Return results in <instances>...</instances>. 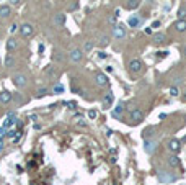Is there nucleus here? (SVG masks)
Masks as SVG:
<instances>
[{
    "label": "nucleus",
    "instance_id": "nucleus-12",
    "mask_svg": "<svg viewBox=\"0 0 186 185\" xmlns=\"http://www.w3.org/2000/svg\"><path fill=\"white\" fill-rule=\"evenodd\" d=\"M113 92H108V93H104V97H103V100H101V105L103 108H109L111 107V103H113Z\"/></svg>",
    "mask_w": 186,
    "mask_h": 185
},
{
    "label": "nucleus",
    "instance_id": "nucleus-24",
    "mask_svg": "<svg viewBox=\"0 0 186 185\" xmlns=\"http://www.w3.org/2000/svg\"><path fill=\"white\" fill-rule=\"evenodd\" d=\"M139 23H140V20L137 17H131L129 20H127V25H129V26H137Z\"/></svg>",
    "mask_w": 186,
    "mask_h": 185
},
{
    "label": "nucleus",
    "instance_id": "nucleus-2",
    "mask_svg": "<svg viewBox=\"0 0 186 185\" xmlns=\"http://www.w3.org/2000/svg\"><path fill=\"white\" fill-rule=\"evenodd\" d=\"M13 84H15L18 89H23V87H26V84H28V77L25 74H15L13 75Z\"/></svg>",
    "mask_w": 186,
    "mask_h": 185
},
{
    "label": "nucleus",
    "instance_id": "nucleus-29",
    "mask_svg": "<svg viewBox=\"0 0 186 185\" xmlns=\"http://www.w3.org/2000/svg\"><path fill=\"white\" fill-rule=\"evenodd\" d=\"M52 92H54V93H62V92H64V85H60V84L54 85V89H52Z\"/></svg>",
    "mask_w": 186,
    "mask_h": 185
},
{
    "label": "nucleus",
    "instance_id": "nucleus-15",
    "mask_svg": "<svg viewBox=\"0 0 186 185\" xmlns=\"http://www.w3.org/2000/svg\"><path fill=\"white\" fill-rule=\"evenodd\" d=\"M152 41H154V44L160 46V44H163V43L166 41V36L163 35V33H155L154 38H152Z\"/></svg>",
    "mask_w": 186,
    "mask_h": 185
},
{
    "label": "nucleus",
    "instance_id": "nucleus-9",
    "mask_svg": "<svg viewBox=\"0 0 186 185\" xmlns=\"http://www.w3.org/2000/svg\"><path fill=\"white\" fill-rule=\"evenodd\" d=\"M140 69H142V62L139 59H132L129 62V70H131V72L137 74V72H140Z\"/></svg>",
    "mask_w": 186,
    "mask_h": 185
},
{
    "label": "nucleus",
    "instance_id": "nucleus-27",
    "mask_svg": "<svg viewBox=\"0 0 186 185\" xmlns=\"http://www.w3.org/2000/svg\"><path fill=\"white\" fill-rule=\"evenodd\" d=\"M44 74L47 75V77H52V75L56 74V70H54V67H52V66H47V67L44 69Z\"/></svg>",
    "mask_w": 186,
    "mask_h": 185
},
{
    "label": "nucleus",
    "instance_id": "nucleus-42",
    "mask_svg": "<svg viewBox=\"0 0 186 185\" xmlns=\"http://www.w3.org/2000/svg\"><path fill=\"white\" fill-rule=\"evenodd\" d=\"M16 30H18V26H16V25H12V26H10V33H15Z\"/></svg>",
    "mask_w": 186,
    "mask_h": 185
},
{
    "label": "nucleus",
    "instance_id": "nucleus-36",
    "mask_svg": "<svg viewBox=\"0 0 186 185\" xmlns=\"http://www.w3.org/2000/svg\"><path fill=\"white\" fill-rule=\"evenodd\" d=\"M116 18H118V17H114V15L109 17V23H111L113 26H116Z\"/></svg>",
    "mask_w": 186,
    "mask_h": 185
},
{
    "label": "nucleus",
    "instance_id": "nucleus-20",
    "mask_svg": "<svg viewBox=\"0 0 186 185\" xmlns=\"http://www.w3.org/2000/svg\"><path fill=\"white\" fill-rule=\"evenodd\" d=\"M7 48L10 49V51L16 49V48H18V41H16V40H13V38H10V40L7 41Z\"/></svg>",
    "mask_w": 186,
    "mask_h": 185
},
{
    "label": "nucleus",
    "instance_id": "nucleus-23",
    "mask_svg": "<svg viewBox=\"0 0 186 185\" xmlns=\"http://www.w3.org/2000/svg\"><path fill=\"white\" fill-rule=\"evenodd\" d=\"M184 18H186V7L181 5L178 8V20H184Z\"/></svg>",
    "mask_w": 186,
    "mask_h": 185
},
{
    "label": "nucleus",
    "instance_id": "nucleus-22",
    "mask_svg": "<svg viewBox=\"0 0 186 185\" xmlns=\"http://www.w3.org/2000/svg\"><path fill=\"white\" fill-rule=\"evenodd\" d=\"M98 44H100V48H104V46H108V44H109V36H106V35H103L101 38H100Z\"/></svg>",
    "mask_w": 186,
    "mask_h": 185
},
{
    "label": "nucleus",
    "instance_id": "nucleus-1",
    "mask_svg": "<svg viewBox=\"0 0 186 185\" xmlns=\"http://www.w3.org/2000/svg\"><path fill=\"white\" fill-rule=\"evenodd\" d=\"M157 177H159V182H162V183H171L176 180V175L166 172V170H160V172L157 174Z\"/></svg>",
    "mask_w": 186,
    "mask_h": 185
},
{
    "label": "nucleus",
    "instance_id": "nucleus-37",
    "mask_svg": "<svg viewBox=\"0 0 186 185\" xmlns=\"http://www.w3.org/2000/svg\"><path fill=\"white\" fill-rule=\"evenodd\" d=\"M77 125L78 126H87V121H83L82 118H77Z\"/></svg>",
    "mask_w": 186,
    "mask_h": 185
},
{
    "label": "nucleus",
    "instance_id": "nucleus-25",
    "mask_svg": "<svg viewBox=\"0 0 186 185\" xmlns=\"http://www.w3.org/2000/svg\"><path fill=\"white\" fill-rule=\"evenodd\" d=\"M47 93H49V90H47L46 87H41V89H39V90H38V92H36V97H38V98H41V97L47 95Z\"/></svg>",
    "mask_w": 186,
    "mask_h": 185
},
{
    "label": "nucleus",
    "instance_id": "nucleus-28",
    "mask_svg": "<svg viewBox=\"0 0 186 185\" xmlns=\"http://www.w3.org/2000/svg\"><path fill=\"white\" fill-rule=\"evenodd\" d=\"M92 49H93V43H92V41H87V43L83 44V51H85V53H90Z\"/></svg>",
    "mask_w": 186,
    "mask_h": 185
},
{
    "label": "nucleus",
    "instance_id": "nucleus-34",
    "mask_svg": "<svg viewBox=\"0 0 186 185\" xmlns=\"http://www.w3.org/2000/svg\"><path fill=\"white\" fill-rule=\"evenodd\" d=\"M21 136H23V134H21V131H18V134H16L15 138H13V139H12V141H13V143H18V141H20V139H21Z\"/></svg>",
    "mask_w": 186,
    "mask_h": 185
},
{
    "label": "nucleus",
    "instance_id": "nucleus-16",
    "mask_svg": "<svg viewBox=\"0 0 186 185\" xmlns=\"http://www.w3.org/2000/svg\"><path fill=\"white\" fill-rule=\"evenodd\" d=\"M166 162H168L170 167H178L180 165V157L176 154H170L168 157H166Z\"/></svg>",
    "mask_w": 186,
    "mask_h": 185
},
{
    "label": "nucleus",
    "instance_id": "nucleus-10",
    "mask_svg": "<svg viewBox=\"0 0 186 185\" xmlns=\"http://www.w3.org/2000/svg\"><path fill=\"white\" fill-rule=\"evenodd\" d=\"M95 80H97V85H100V87H106L108 85V77L101 72H98L95 75Z\"/></svg>",
    "mask_w": 186,
    "mask_h": 185
},
{
    "label": "nucleus",
    "instance_id": "nucleus-44",
    "mask_svg": "<svg viewBox=\"0 0 186 185\" xmlns=\"http://www.w3.org/2000/svg\"><path fill=\"white\" fill-rule=\"evenodd\" d=\"M20 2H21V0H10V3H12V5H18Z\"/></svg>",
    "mask_w": 186,
    "mask_h": 185
},
{
    "label": "nucleus",
    "instance_id": "nucleus-6",
    "mask_svg": "<svg viewBox=\"0 0 186 185\" xmlns=\"http://www.w3.org/2000/svg\"><path fill=\"white\" fill-rule=\"evenodd\" d=\"M20 33H21V36H31L33 33H35V30H33V25H30V23H23V25L20 26Z\"/></svg>",
    "mask_w": 186,
    "mask_h": 185
},
{
    "label": "nucleus",
    "instance_id": "nucleus-38",
    "mask_svg": "<svg viewBox=\"0 0 186 185\" xmlns=\"http://www.w3.org/2000/svg\"><path fill=\"white\" fill-rule=\"evenodd\" d=\"M15 100H16V105H21V103H23V97L21 95H16Z\"/></svg>",
    "mask_w": 186,
    "mask_h": 185
},
{
    "label": "nucleus",
    "instance_id": "nucleus-18",
    "mask_svg": "<svg viewBox=\"0 0 186 185\" xmlns=\"http://www.w3.org/2000/svg\"><path fill=\"white\" fill-rule=\"evenodd\" d=\"M139 5H140V0H127L124 7H126L127 10H136V8L139 7Z\"/></svg>",
    "mask_w": 186,
    "mask_h": 185
},
{
    "label": "nucleus",
    "instance_id": "nucleus-5",
    "mask_svg": "<svg viewBox=\"0 0 186 185\" xmlns=\"http://www.w3.org/2000/svg\"><path fill=\"white\" fill-rule=\"evenodd\" d=\"M82 58H83V51L82 49L75 48V49L70 51V61H72V62H80Z\"/></svg>",
    "mask_w": 186,
    "mask_h": 185
},
{
    "label": "nucleus",
    "instance_id": "nucleus-43",
    "mask_svg": "<svg viewBox=\"0 0 186 185\" xmlns=\"http://www.w3.org/2000/svg\"><path fill=\"white\" fill-rule=\"evenodd\" d=\"M160 26V21H154V23H152V26L150 28H159Z\"/></svg>",
    "mask_w": 186,
    "mask_h": 185
},
{
    "label": "nucleus",
    "instance_id": "nucleus-45",
    "mask_svg": "<svg viewBox=\"0 0 186 185\" xmlns=\"http://www.w3.org/2000/svg\"><path fill=\"white\" fill-rule=\"evenodd\" d=\"M159 54H160V58H165V56L168 54V51H162V53H159Z\"/></svg>",
    "mask_w": 186,
    "mask_h": 185
},
{
    "label": "nucleus",
    "instance_id": "nucleus-3",
    "mask_svg": "<svg viewBox=\"0 0 186 185\" xmlns=\"http://www.w3.org/2000/svg\"><path fill=\"white\" fill-rule=\"evenodd\" d=\"M166 149H168L171 154H178L180 149H181V143L178 139H170L168 144H166Z\"/></svg>",
    "mask_w": 186,
    "mask_h": 185
},
{
    "label": "nucleus",
    "instance_id": "nucleus-4",
    "mask_svg": "<svg viewBox=\"0 0 186 185\" xmlns=\"http://www.w3.org/2000/svg\"><path fill=\"white\" fill-rule=\"evenodd\" d=\"M113 36L116 38V40H122V38L126 36V28H124L122 25L113 26Z\"/></svg>",
    "mask_w": 186,
    "mask_h": 185
},
{
    "label": "nucleus",
    "instance_id": "nucleus-35",
    "mask_svg": "<svg viewBox=\"0 0 186 185\" xmlns=\"http://www.w3.org/2000/svg\"><path fill=\"white\" fill-rule=\"evenodd\" d=\"M106 58H108V54L104 53V51H100L98 53V59H106Z\"/></svg>",
    "mask_w": 186,
    "mask_h": 185
},
{
    "label": "nucleus",
    "instance_id": "nucleus-26",
    "mask_svg": "<svg viewBox=\"0 0 186 185\" xmlns=\"http://www.w3.org/2000/svg\"><path fill=\"white\" fill-rule=\"evenodd\" d=\"M54 59L57 61V62H62V61H64V53H62V51H56V53H54Z\"/></svg>",
    "mask_w": 186,
    "mask_h": 185
},
{
    "label": "nucleus",
    "instance_id": "nucleus-21",
    "mask_svg": "<svg viewBox=\"0 0 186 185\" xmlns=\"http://www.w3.org/2000/svg\"><path fill=\"white\" fill-rule=\"evenodd\" d=\"M122 110H124V105H122V103H118V107L113 110V116L119 118V116H121V113H122Z\"/></svg>",
    "mask_w": 186,
    "mask_h": 185
},
{
    "label": "nucleus",
    "instance_id": "nucleus-7",
    "mask_svg": "<svg viewBox=\"0 0 186 185\" xmlns=\"http://www.w3.org/2000/svg\"><path fill=\"white\" fill-rule=\"evenodd\" d=\"M144 149H145L147 154H154L157 151V143H155V141H152V139H147L144 143Z\"/></svg>",
    "mask_w": 186,
    "mask_h": 185
},
{
    "label": "nucleus",
    "instance_id": "nucleus-33",
    "mask_svg": "<svg viewBox=\"0 0 186 185\" xmlns=\"http://www.w3.org/2000/svg\"><path fill=\"white\" fill-rule=\"evenodd\" d=\"M97 115H98L97 110H90V111H88V118H92V120H95V118H97Z\"/></svg>",
    "mask_w": 186,
    "mask_h": 185
},
{
    "label": "nucleus",
    "instance_id": "nucleus-32",
    "mask_svg": "<svg viewBox=\"0 0 186 185\" xmlns=\"http://www.w3.org/2000/svg\"><path fill=\"white\" fill-rule=\"evenodd\" d=\"M170 95H171V97H178V95H180V93H178V89H176V87H171V89H170Z\"/></svg>",
    "mask_w": 186,
    "mask_h": 185
},
{
    "label": "nucleus",
    "instance_id": "nucleus-30",
    "mask_svg": "<svg viewBox=\"0 0 186 185\" xmlns=\"http://www.w3.org/2000/svg\"><path fill=\"white\" fill-rule=\"evenodd\" d=\"M5 66H7V67H12V66H13V58H12V56H7V58H5Z\"/></svg>",
    "mask_w": 186,
    "mask_h": 185
},
{
    "label": "nucleus",
    "instance_id": "nucleus-17",
    "mask_svg": "<svg viewBox=\"0 0 186 185\" xmlns=\"http://www.w3.org/2000/svg\"><path fill=\"white\" fill-rule=\"evenodd\" d=\"M173 28H175L178 33H184V31H186V20H178V21L175 23Z\"/></svg>",
    "mask_w": 186,
    "mask_h": 185
},
{
    "label": "nucleus",
    "instance_id": "nucleus-11",
    "mask_svg": "<svg viewBox=\"0 0 186 185\" xmlns=\"http://www.w3.org/2000/svg\"><path fill=\"white\" fill-rule=\"evenodd\" d=\"M142 118H144V113H142V110H139V108H134V110L131 111V120L134 123H139Z\"/></svg>",
    "mask_w": 186,
    "mask_h": 185
},
{
    "label": "nucleus",
    "instance_id": "nucleus-31",
    "mask_svg": "<svg viewBox=\"0 0 186 185\" xmlns=\"http://www.w3.org/2000/svg\"><path fill=\"white\" fill-rule=\"evenodd\" d=\"M16 134H18V131H15V130H8V131H7V136H8V138H12V139H13V138H15Z\"/></svg>",
    "mask_w": 186,
    "mask_h": 185
},
{
    "label": "nucleus",
    "instance_id": "nucleus-46",
    "mask_svg": "<svg viewBox=\"0 0 186 185\" xmlns=\"http://www.w3.org/2000/svg\"><path fill=\"white\" fill-rule=\"evenodd\" d=\"M3 146H5V143H3V141H0V153L3 151Z\"/></svg>",
    "mask_w": 186,
    "mask_h": 185
},
{
    "label": "nucleus",
    "instance_id": "nucleus-41",
    "mask_svg": "<svg viewBox=\"0 0 186 185\" xmlns=\"http://www.w3.org/2000/svg\"><path fill=\"white\" fill-rule=\"evenodd\" d=\"M181 54H183L184 58H186V44H183V46H181Z\"/></svg>",
    "mask_w": 186,
    "mask_h": 185
},
{
    "label": "nucleus",
    "instance_id": "nucleus-19",
    "mask_svg": "<svg viewBox=\"0 0 186 185\" xmlns=\"http://www.w3.org/2000/svg\"><path fill=\"white\" fill-rule=\"evenodd\" d=\"M10 15H12V8L8 5H2V7H0V17H2V18H8Z\"/></svg>",
    "mask_w": 186,
    "mask_h": 185
},
{
    "label": "nucleus",
    "instance_id": "nucleus-39",
    "mask_svg": "<svg viewBox=\"0 0 186 185\" xmlns=\"http://www.w3.org/2000/svg\"><path fill=\"white\" fill-rule=\"evenodd\" d=\"M7 131H8L7 128H0V141H2V138H3V134H5Z\"/></svg>",
    "mask_w": 186,
    "mask_h": 185
},
{
    "label": "nucleus",
    "instance_id": "nucleus-47",
    "mask_svg": "<svg viewBox=\"0 0 186 185\" xmlns=\"http://www.w3.org/2000/svg\"><path fill=\"white\" fill-rule=\"evenodd\" d=\"M184 100H186V95H184Z\"/></svg>",
    "mask_w": 186,
    "mask_h": 185
},
{
    "label": "nucleus",
    "instance_id": "nucleus-14",
    "mask_svg": "<svg viewBox=\"0 0 186 185\" xmlns=\"http://www.w3.org/2000/svg\"><path fill=\"white\" fill-rule=\"evenodd\" d=\"M16 121H18V120H16V116L13 115V113H10V115L7 116V120L3 121V128H7V130H10V128H12L13 125H15Z\"/></svg>",
    "mask_w": 186,
    "mask_h": 185
},
{
    "label": "nucleus",
    "instance_id": "nucleus-48",
    "mask_svg": "<svg viewBox=\"0 0 186 185\" xmlns=\"http://www.w3.org/2000/svg\"><path fill=\"white\" fill-rule=\"evenodd\" d=\"M149 2H152V0H149Z\"/></svg>",
    "mask_w": 186,
    "mask_h": 185
},
{
    "label": "nucleus",
    "instance_id": "nucleus-40",
    "mask_svg": "<svg viewBox=\"0 0 186 185\" xmlns=\"http://www.w3.org/2000/svg\"><path fill=\"white\" fill-rule=\"evenodd\" d=\"M67 105H69V108H72V110H74V108L77 107V103H75V102H69Z\"/></svg>",
    "mask_w": 186,
    "mask_h": 185
},
{
    "label": "nucleus",
    "instance_id": "nucleus-8",
    "mask_svg": "<svg viewBox=\"0 0 186 185\" xmlns=\"http://www.w3.org/2000/svg\"><path fill=\"white\" fill-rule=\"evenodd\" d=\"M12 98H13V93L12 92H8V90H2L0 92V103H10L12 102Z\"/></svg>",
    "mask_w": 186,
    "mask_h": 185
},
{
    "label": "nucleus",
    "instance_id": "nucleus-13",
    "mask_svg": "<svg viewBox=\"0 0 186 185\" xmlns=\"http://www.w3.org/2000/svg\"><path fill=\"white\" fill-rule=\"evenodd\" d=\"M52 23H54L56 26H64V23H65V15H64V13H56L54 18H52Z\"/></svg>",
    "mask_w": 186,
    "mask_h": 185
}]
</instances>
